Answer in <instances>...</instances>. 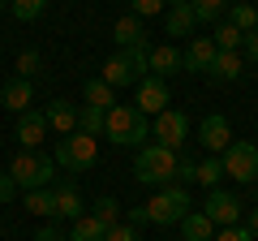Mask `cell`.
<instances>
[{
	"mask_svg": "<svg viewBox=\"0 0 258 241\" xmlns=\"http://www.w3.org/2000/svg\"><path fill=\"white\" fill-rule=\"evenodd\" d=\"M176 172H181V155H176L172 147H142L138 151V164H134V176H138L142 186H172Z\"/></svg>",
	"mask_w": 258,
	"mask_h": 241,
	"instance_id": "obj_1",
	"label": "cell"
},
{
	"mask_svg": "<svg viewBox=\"0 0 258 241\" xmlns=\"http://www.w3.org/2000/svg\"><path fill=\"white\" fill-rule=\"evenodd\" d=\"M147 52L151 47H120L116 56H108L103 61V69H99V78L116 91V86H138L142 78L151 74V65H147Z\"/></svg>",
	"mask_w": 258,
	"mask_h": 241,
	"instance_id": "obj_2",
	"label": "cell"
},
{
	"mask_svg": "<svg viewBox=\"0 0 258 241\" xmlns=\"http://www.w3.org/2000/svg\"><path fill=\"white\" fill-rule=\"evenodd\" d=\"M147 116H142L134 103H112L108 108V120H103V138H112L116 147H142L147 138Z\"/></svg>",
	"mask_w": 258,
	"mask_h": 241,
	"instance_id": "obj_3",
	"label": "cell"
},
{
	"mask_svg": "<svg viewBox=\"0 0 258 241\" xmlns=\"http://www.w3.org/2000/svg\"><path fill=\"white\" fill-rule=\"evenodd\" d=\"M95 159H99V138H95V134L74 130L69 138L56 142V164H60L64 172H91Z\"/></svg>",
	"mask_w": 258,
	"mask_h": 241,
	"instance_id": "obj_4",
	"label": "cell"
},
{
	"mask_svg": "<svg viewBox=\"0 0 258 241\" xmlns=\"http://www.w3.org/2000/svg\"><path fill=\"white\" fill-rule=\"evenodd\" d=\"M9 176L18 190H47L56 181V159L52 155H35V151H22L9 164Z\"/></svg>",
	"mask_w": 258,
	"mask_h": 241,
	"instance_id": "obj_5",
	"label": "cell"
},
{
	"mask_svg": "<svg viewBox=\"0 0 258 241\" xmlns=\"http://www.w3.org/2000/svg\"><path fill=\"white\" fill-rule=\"evenodd\" d=\"M147 207V224H159V228H168V224H181L185 215H189V190L185 186H164Z\"/></svg>",
	"mask_w": 258,
	"mask_h": 241,
	"instance_id": "obj_6",
	"label": "cell"
},
{
	"mask_svg": "<svg viewBox=\"0 0 258 241\" xmlns=\"http://www.w3.org/2000/svg\"><path fill=\"white\" fill-rule=\"evenodd\" d=\"M220 164H224V172L232 176V181H258V147L254 142H232L228 151L220 155Z\"/></svg>",
	"mask_w": 258,
	"mask_h": 241,
	"instance_id": "obj_7",
	"label": "cell"
},
{
	"mask_svg": "<svg viewBox=\"0 0 258 241\" xmlns=\"http://www.w3.org/2000/svg\"><path fill=\"white\" fill-rule=\"evenodd\" d=\"M172 103V95H168V82L164 78H155V74H147L138 82V95H134V108L142 112V116H159V112Z\"/></svg>",
	"mask_w": 258,
	"mask_h": 241,
	"instance_id": "obj_8",
	"label": "cell"
},
{
	"mask_svg": "<svg viewBox=\"0 0 258 241\" xmlns=\"http://www.w3.org/2000/svg\"><path fill=\"white\" fill-rule=\"evenodd\" d=\"M155 138H159V147H181L185 138H189V116H185L181 108H164L155 116Z\"/></svg>",
	"mask_w": 258,
	"mask_h": 241,
	"instance_id": "obj_9",
	"label": "cell"
},
{
	"mask_svg": "<svg viewBox=\"0 0 258 241\" xmlns=\"http://www.w3.org/2000/svg\"><path fill=\"white\" fill-rule=\"evenodd\" d=\"M198 142H203L211 155H224V151L232 147V125L220 112H211V116H203V125H198Z\"/></svg>",
	"mask_w": 258,
	"mask_h": 241,
	"instance_id": "obj_10",
	"label": "cell"
},
{
	"mask_svg": "<svg viewBox=\"0 0 258 241\" xmlns=\"http://www.w3.org/2000/svg\"><path fill=\"white\" fill-rule=\"evenodd\" d=\"M203 211H207V220H211L215 228H232V224L241 220V203L228 194V190H211Z\"/></svg>",
	"mask_w": 258,
	"mask_h": 241,
	"instance_id": "obj_11",
	"label": "cell"
},
{
	"mask_svg": "<svg viewBox=\"0 0 258 241\" xmlns=\"http://www.w3.org/2000/svg\"><path fill=\"white\" fill-rule=\"evenodd\" d=\"M215 52H220V47H215V39H194L189 43V52L181 56V74H207V69L215 65Z\"/></svg>",
	"mask_w": 258,
	"mask_h": 241,
	"instance_id": "obj_12",
	"label": "cell"
},
{
	"mask_svg": "<svg viewBox=\"0 0 258 241\" xmlns=\"http://www.w3.org/2000/svg\"><path fill=\"white\" fill-rule=\"evenodd\" d=\"M52 207L60 220H82V194H78V181H60L52 186Z\"/></svg>",
	"mask_w": 258,
	"mask_h": 241,
	"instance_id": "obj_13",
	"label": "cell"
},
{
	"mask_svg": "<svg viewBox=\"0 0 258 241\" xmlns=\"http://www.w3.org/2000/svg\"><path fill=\"white\" fill-rule=\"evenodd\" d=\"M0 103L9 112H30V103H35V86H30V78H9L5 82V91H0Z\"/></svg>",
	"mask_w": 258,
	"mask_h": 241,
	"instance_id": "obj_14",
	"label": "cell"
},
{
	"mask_svg": "<svg viewBox=\"0 0 258 241\" xmlns=\"http://www.w3.org/2000/svg\"><path fill=\"white\" fill-rule=\"evenodd\" d=\"M194 30H198L194 5H189V0H168V22H164V35H194Z\"/></svg>",
	"mask_w": 258,
	"mask_h": 241,
	"instance_id": "obj_15",
	"label": "cell"
},
{
	"mask_svg": "<svg viewBox=\"0 0 258 241\" xmlns=\"http://www.w3.org/2000/svg\"><path fill=\"white\" fill-rule=\"evenodd\" d=\"M43 138H47V116H43V112H35V108L22 112V116H18V142L26 151H35Z\"/></svg>",
	"mask_w": 258,
	"mask_h": 241,
	"instance_id": "obj_16",
	"label": "cell"
},
{
	"mask_svg": "<svg viewBox=\"0 0 258 241\" xmlns=\"http://www.w3.org/2000/svg\"><path fill=\"white\" fill-rule=\"evenodd\" d=\"M43 116H47V130H56L60 138H69V134L78 130V108H74V103H64V99H52Z\"/></svg>",
	"mask_w": 258,
	"mask_h": 241,
	"instance_id": "obj_17",
	"label": "cell"
},
{
	"mask_svg": "<svg viewBox=\"0 0 258 241\" xmlns=\"http://www.w3.org/2000/svg\"><path fill=\"white\" fill-rule=\"evenodd\" d=\"M147 65H151V74L155 78H172V74H181V52L176 47H168V43H159V47H151L147 52Z\"/></svg>",
	"mask_w": 258,
	"mask_h": 241,
	"instance_id": "obj_18",
	"label": "cell"
},
{
	"mask_svg": "<svg viewBox=\"0 0 258 241\" xmlns=\"http://www.w3.org/2000/svg\"><path fill=\"white\" fill-rule=\"evenodd\" d=\"M112 39H116L120 47H147V30H142V18H138V13H125V18H116V26H112Z\"/></svg>",
	"mask_w": 258,
	"mask_h": 241,
	"instance_id": "obj_19",
	"label": "cell"
},
{
	"mask_svg": "<svg viewBox=\"0 0 258 241\" xmlns=\"http://www.w3.org/2000/svg\"><path fill=\"white\" fill-rule=\"evenodd\" d=\"M207 78H215V82H237L241 78V56L237 52H215V65L207 69Z\"/></svg>",
	"mask_w": 258,
	"mask_h": 241,
	"instance_id": "obj_20",
	"label": "cell"
},
{
	"mask_svg": "<svg viewBox=\"0 0 258 241\" xmlns=\"http://www.w3.org/2000/svg\"><path fill=\"white\" fill-rule=\"evenodd\" d=\"M181 228H185V241H215V224L207 220V211H189L181 220Z\"/></svg>",
	"mask_w": 258,
	"mask_h": 241,
	"instance_id": "obj_21",
	"label": "cell"
},
{
	"mask_svg": "<svg viewBox=\"0 0 258 241\" xmlns=\"http://www.w3.org/2000/svg\"><path fill=\"white\" fill-rule=\"evenodd\" d=\"M82 99L91 103V108H99V112H108L112 103H116V99H112V86L103 82V78H91V82L82 86Z\"/></svg>",
	"mask_w": 258,
	"mask_h": 241,
	"instance_id": "obj_22",
	"label": "cell"
},
{
	"mask_svg": "<svg viewBox=\"0 0 258 241\" xmlns=\"http://www.w3.org/2000/svg\"><path fill=\"white\" fill-rule=\"evenodd\" d=\"M211 39H215V47H220V52H237V47H245V35H241L232 22H220Z\"/></svg>",
	"mask_w": 258,
	"mask_h": 241,
	"instance_id": "obj_23",
	"label": "cell"
},
{
	"mask_svg": "<svg viewBox=\"0 0 258 241\" xmlns=\"http://www.w3.org/2000/svg\"><path fill=\"white\" fill-rule=\"evenodd\" d=\"M103 224L95 220V215H82V220H74V232H69V241H103Z\"/></svg>",
	"mask_w": 258,
	"mask_h": 241,
	"instance_id": "obj_24",
	"label": "cell"
},
{
	"mask_svg": "<svg viewBox=\"0 0 258 241\" xmlns=\"http://www.w3.org/2000/svg\"><path fill=\"white\" fill-rule=\"evenodd\" d=\"M103 120H108V112L91 108V103L78 108V130H82V134H95V138H99V134H103Z\"/></svg>",
	"mask_w": 258,
	"mask_h": 241,
	"instance_id": "obj_25",
	"label": "cell"
},
{
	"mask_svg": "<svg viewBox=\"0 0 258 241\" xmlns=\"http://www.w3.org/2000/svg\"><path fill=\"white\" fill-rule=\"evenodd\" d=\"M91 215L103 224V228H116V224H120V203L103 194V198H95V211H91Z\"/></svg>",
	"mask_w": 258,
	"mask_h": 241,
	"instance_id": "obj_26",
	"label": "cell"
},
{
	"mask_svg": "<svg viewBox=\"0 0 258 241\" xmlns=\"http://www.w3.org/2000/svg\"><path fill=\"white\" fill-rule=\"evenodd\" d=\"M26 211H30V215H56L52 190H26Z\"/></svg>",
	"mask_w": 258,
	"mask_h": 241,
	"instance_id": "obj_27",
	"label": "cell"
},
{
	"mask_svg": "<svg viewBox=\"0 0 258 241\" xmlns=\"http://www.w3.org/2000/svg\"><path fill=\"white\" fill-rule=\"evenodd\" d=\"M9 9H13L18 22H35V18H43L47 0H9Z\"/></svg>",
	"mask_w": 258,
	"mask_h": 241,
	"instance_id": "obj_28",
	"label": "cell"
},
{
	"mask_svg": "<svg viewBox=\"0 0 258 241\" xmlns=\"http://www.w3.org/2000/svg\"><path fill=\"white\" fill-rule=\"evenodd\" d=\"M228 22L241 30V35H249V30L258 26V9H254V5H232V18Z\"/></svg>",
	"mask_w": 258,
	"mask_h": 241,
	"instance_id": "obj_29",
	"label": "cell"
},
{
	"mask_svg": "<svg viewBox=\"0 0 258 241\" xmlns=\"http://www.w3.org/2000/svg\"><path fill=\"white\" fill-rule=\"evenodd\" d=\"M189 5H194V18L198 22H220V13H224L228 0H189Z\"/></svg>",
	"mask_w": 258,
	"mask_h": 241,
	"instance_id": "obj_30",
	"label": "cell"
},
{
	"mask_svg": "<svg viewBox=\"0 0 258 241\" xmlns=\"http://www.w3.org/2000/svg\"><path fill=\"white\" fill-rule=\"evenodd\" d=\"M220 176H224V164H220V159H203V164H198V186H207V190H215V181H220Z\"/></svg>",
	"mask_w": 258,
	"mask_h": 241,
	"instance_id": "obj_31",
	"label": "cell"
},
{
	"mask_svg": "<svg viewBox=\"0 0 258 241\" xmlns=\"http://www.w3.org/2000/svg\"><path fill=\"white\" fill-rule=\"evenodd\" d=\"M39 61H43V56H39L35 47H26V52L18 56V78H35L39 74Z\"/></svg>",
	"mask_w": 258,
	"mask_h": 241,
	"instance_id": "obj_32",
	"label": "cell"
},
{
	"mask_svg": "<svg viewBox=\"0 0 258 241\" xmlns=\"http://www.w3.org/2000/svg\"><path fill=\"white\" fill-rule=\"evenodd\" d=\"M168 0H129V13H138V18H151V13H164Z\"/></svg>",
	"mask_w": 258,
	"mask_h": 241,
	"instance_id": "obj_33",
	"label": "cell"
},
{
	"mask_svg": "<svg viewBox=\"0 0 258 241\" xmlns=\"http://www.w3.org/2000/svg\"><path fill=\"white\" fill-rule=\"evenodd\" d=\"M103 241H142V237H138V228H134V224H116V228L103 232Z\"/></svg>",
	"mask_w": 258,
	"mask_h": 241,
	"instance_id": "obj_34",
	"label": "cell"
},
{
	"mask_svg": "<svg viewBox=\"0 0 258 241\" xmlns=\"http://www.w3.org/2000/svg\"><path fill=\"white\" fill-rule=\"evenodd\" d=\"M215 241H258V237H254L249 228H241V224H232V228H220V232H215Z\"/></svg>",
	"mask_w": 258,
	"mask_h": 241,
	"instance_id": "obj_35",
	"label": "cell"
},
{
	"mask_svg": "<svg viewBox=\"0 0 258 241\" xmlns=\"http://www.w3.org/2000/svg\"><path fill=\"white\" fill-rule=\"evenodd\" d=\"M35 241H69V237H64V232L56 228V224H43V228L35 232Z\"/></svg>",
	"mask_w": 258,
	"mask_h": 241,
	"instance_id": "obj_36",
	"label": "cell"
},
{
	"mask_svg": "<svg viewBox=\"0 0 258 241\" xmlns=\"http://www.w3.org/2000/svg\"><path fill=\"white\" fill-rule=\"evenodd\" d=\"M13 194H18V186H13V176H9V172H0V203H9Z\"/></svg>",
	"mask_w": 258,
	"mask_h": 241,
	"instance_id": "obj_37",
	"label": "cell"
},
{
	"mask_svg": "<svg viewBox=\"0 0 258 241\" xmlns=\"http://www.w3.org/2000/svg\"><path fill=\"white\" fill-rule=\"evenodd\" d=\"M245 56H249V61H258V26L245 35Z\"/></svg>",
	"mask_w": 258,
	"mask_h": 241,
	"instance_id": "obj_38",
	"label": "cell"
},
{
	"mask_svg": "<svg viewBox=\"0 0 258 241\" xmlns=\"http://www.w3.org/2000/svg\"><path fill=\"white\" fill-rule=\"evenodd\" d=\"M125 224H134V228L147 224V207H129V220H125Z\"/></svg>",
	"mask_w": 258,
	"mask_h": 241,
	"instance_id": "obj_39",
	"label": "cell"
},
{
	"mask_svg": "<svg viewBox=\"0 0 258 241\" xmlns=\"http://www.w3.org/2000/svg\"><path fill=\"white\" fill-rule=\"evenodd\" d=\"M249 232H254V237H258V211L249 215Z\"/></svg>",
	"mask_w": 258,
	"mask_h": 241,
	"instance_id": "obj_40",
	"label": "cell"
},
{
	"mask_svg": "<svg viewBox=\"0 0 258 241\" xmlns=\"http://www.w3.org/2000/svg\"><path fill=\"white\" fill-rule=\"evenodd\" d=\"M5 5H9V0H0V9H5Z\"/></svg>",
	"mask_w": 258,
	"mask_h": 241,
	"instance_id": "obj_41",
	"label": "cell"
},
{
	"mask_svg": "<svg viewBox=\"0 0 258 241\" xmlns=\"http://www.w3.org/2000/svg\"><path fill=\"white\" fill-rule=\"evenodd\" d=\"M254 198H258V186H254Z\"/></svg>",
	"mask_w": 258,
	"mask_h": 241,
	"instance_id": "obj_42",
	"label": "cell"
}]
</instances>
